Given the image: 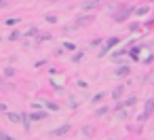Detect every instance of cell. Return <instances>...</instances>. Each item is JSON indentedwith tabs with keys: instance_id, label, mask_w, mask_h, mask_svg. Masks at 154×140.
<instances>
[{
	"instance_id": "6da1fadb",
	"label": "cell",
	"mask_w": 154,
	"mask_h": 140,
	"mask_svg": "<svg viewBox=\"0 0 154 140\" xmlns=\"http://www.w3.org/2000/svg\"><path fill=\"white\" fill-rule=\"evenodd\" d=\"M131 11H133V9H125V11L116 13V17H114V19H116V21H122V19H127V15H129Z\"/></svg>"
},
{
	"instance_id": "7a4b0ae2",
	"label": "cell",
	"mask_w": 154,
	"mask_h": 140,
	"mask_svg": "<svg viewBox=\"0 0 154 140\" xmlns=\"http://www.w3.org/2000/svg\"><path fill=\"white\" fill-rule=\"evenodd\" d=\"M116 43H118V38H110V41L106 43V47H103V51H101V55H106V51H110V49H112V47H114Z\"/></svg>"
},
{
	"instance_id": "3957f363",
	"label": "cell",
	"mask_w": 154,
	"mask_h": 140,
	"mask_svg": "<svg viewBox=\"0 0 154 140\" xmlns=\"http://www.w3.org/2000/svg\"><path fill=\"white\" fill-rule=\"evenodd\" d=\"M152 106H154V100H148V104H146V112L139 117V119H146L148 115H150V110H152Z\"/></svg>"
},
{
	"instance_id": "277c9868",
	"label": "cell",
	"mask_w": 154,
	"mask_h": 140,
	"mask_svg": "<svg viewBox=\"0 0 154 140\" xmlns=\"http://www.w3.org/2000/svg\"><path fill=\"white\" fill-rule=\"evenodd\" d=\"M68 132H70V125H63V127L55 129V132H53V136H61V134H68Z\"/></svg>"
},
{
	"instance_id": "5b68a950",
	"label": "cell",
	"mask_w": 154,
	"mask_h": 140,
	"mask_svg": "<svg viewBox=\"0 0 154 140\" xmlns=\"http://www.w3.org/2000/svg\"><path fill=\"white\" fill-rule=\"evenodd\" d=\"M45 117H47L45 112H34V115H30V119H32V121H40V119H45Z\"/></svg>"
},
{
	"instance_id": "8992f818",
	"label": "cell",
	"mask_w": 154,
	"mask_h": 140,
	"mask_svg": "<svg viewBox=\"0 0 154 140\" xmlns=\"http://www.w3.org/2000/svg\"><path fill=\"white\" fill-rule=\"evenodd\" d=\"M19 36H21V32H17V30H15V32H11V36H9V38H11V41H17Z\"/></svg>"
},
{
	"instance_id": "52a82bcc",
	"label": "cell",
	"mask_w": 154,
	"mask_h": 140,
	"mask_svg": "<svg viewBox=\"0 0 154 140\" xmlns=\"http://www.w3.org/2000/svg\"><path fill=\"white\" fill-rule=\"evenodd\" d=\"M0 140H13L9 134H5V132H0Z\"/></svg>"
},
{
	"instance_id": "ba28073f",
	"label": "cell",
	"mask_w": 154,
	"mask_h": 140,
	"mask_svg": "<svg viewBox=\"0 0 154 140\" xmlns=\"http://www.w3.org/2000/svg\"><path fill=\"white\" fill-rule=\"evenodd\" d=\"M36 34H38V30H36V28H32V30H28V34H26V36H36Z\"/></svg>"
},
{
	"instance_id": "9c48e42d",
	"label": "cell",
	"mask_w": 154,
	"mask_h": 140,
	"mask_svg": "<svg viewBox=\"0 0 154 140\" xmlns=\"http://www.w3.org/2000/svg\"><path fill=\"white\" fill-rule=\"evenodd\" d=\"M9 119H11L13 123H17V121H19V115H13V112H11V115H9Z\"/></svg>"
},
{
	"instance_id": "30bf717a",
	"label": "cell",
	"mask_w": 154,
	"mask_h": 140,
	"mask_svg": "<svg viewBox=\"0 0 154 140\" xmlns=\"http://www.w3.org/2000/svg\"><path fill=\"white\" fill-rule=\"evenodd\" d=\"M0 7H7V0H0Z\"/></svg>"
},
{
	"instance_id": "8fae6325",
	"label": "cell",
	"mask_w": 154,
	"mask_h": 140,
	"mask_svg": "<svg viewBox=\"0 0 154 140\" xmlns=\"http://www.w3.org/2000/svg\"><path fill=\"white\" fill-rule=\"evenodd\" d=\"M0 110H7V106H5V104H0Z\"/></svg>"
}]
</instances>
